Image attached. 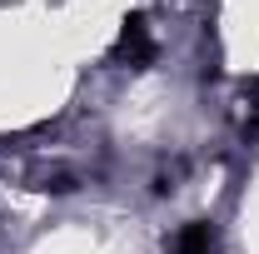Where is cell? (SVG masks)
<instances>
[{
    "mask_svg": "<svg viewBox=\"0 0 259 254\" xmlns=\"http://www.w3.org/2000/svg\"><path fill=\"white\" fill-rule=\"evenodd\" d=\"M115 55H120L125 65H135V70H145V65L155 60V40H150V25H145V15H130V20H125Z\"/></svg>",
    "mask_w": 259,
    "mask_h": 254,
    "instance_id": "6da1fadb",
    "label": "cell"
},
{
    "mask_svg": "<svg viewBox=\"0 0 259 254\" xmlns=\"http://www.w3.org/2000/svg\"><path fill=\"white\" fill-rule=\"evenodd\" d=\"M175 254H214V229L204 220L185 224V229L175 234Z\"/></svg>",
    "mask_w": 259,
    "mask_h": 254,
    "instance_id": "7a4b0ae2",
    "label": "cell"
},
{
    "mask_svg": "<svg viewBox=\"0 0 259 254\" xmlns=\"http://www.w3.org/2000/svg\"><path fill=\"white\" fill-rule=\"evenodd\" d=\"M40 190H50V194H70V190H75V180H70L65 170H55V175H45V185H40Z\"/></svg>",
    "mask_w": 259,
    "mask_h": 254,
    "instance_id": "3957f363",
    "label": "cell"
}]
</instances>
